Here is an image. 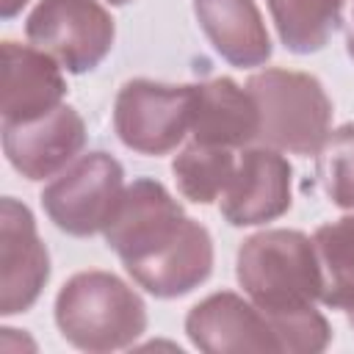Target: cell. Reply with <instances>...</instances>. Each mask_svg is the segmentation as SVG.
I'll list each match as a JSON object with an SVG mask.
<instances>
[{"instance_id":"obj_18","label":"cell","mask_w":354,"mask_h":354,"mask_svg":"<svg viewBox=\"0 0 354 354\" xmlns=\"http://www.w3.org/2000/svg\"><path fill=\"white\" fill-rule=\"evenodd\" d=\"M318 177L335 205L354 207V124L326 136L318 149Z\"/></svg>"},{"instance_id":"obj_1","label":"cell","mask_w":354,"mask_h":354,"mask_svg":"<svg viewBox=\"0 0 354 354\" xmlns=\"http://www.w3.org/2000/svg\"><path fill=\"white\" fill-rule=\"evenodd\" d=\"M238 279L266 315L307 310L326 288L310 238L293 230L249 238L238 252Z\"/></svg>"},{"instance_id":"obj_7","label":"cell","mask_w":354,"mask_h":354,"mask_svg":"<svg viewBox=\"0 0 354 354\" xmlns=\"http://www.w3.org/2000/svg\"><path fill=\"white\" fill-rule=\"evenodd\" d=\"M183 224L185 216L180 205L160 183L136 180L130 188L122 191L102 232L108 246L122 257L127 268L166 246Z\"/></svg>"},{"instance_id":"obj_21","label":"cell","mask_w":354,"mask_h":354,"mask_svg":"<svg viewBox=\"0 0 354 354\" xmlns=\"http://www.w3.org/2000/svg\"><path fill=\"white\" fill-rule=\"evenodd\" d=\"M28 0H0V8H3V17H14Z\"/></svg>"},{"instance_id":"obj_15","label":"cell","mask_w":354,"mask_h":354,"mask_svg":"<svg viewBox=\"0 0 354 354\" xmlns=\"http://www.w3.org/2000/svg\"><path fill=\"white\" fill-rule=\"evenodd\" d=\"M196 19L221 58L235 66H260L271 55V41L252 0H194Z\"/></svg>"},{"instance_id":"obj_11","label":"cell","mask_w":354,"mask_h":354,"mask_svg":"<svg viewBox=\"0 0 354 354\" xmlns=\"http://www.w3.org/2000/svg\"><path fill=\"white\" fill-rule=\"evenodd\" d=\"M185 329L194 346L210 354L279 351L268 315L235 293H216L196 304L185 321Z\"/></svg>"},{"instance_id":"obj_14","label":"cell","mask_w":354,"mask_h":354,"mask_svg":"<svg viewBox=\"0 0 354 354\" xmlns=\"http://www.w3.org/2000/svg\"><path fill=\"white\" fill-rule=\"evenodd\" d=\"M260 113L249 88L235 86L230 77H216L194 86L191 133L196 144L207 147H243L257 138Z\"/></svg>"},{"instance_id":"obj_5","label":"cell","mask_w":354,"mask_h":354,"mask_svg":"<svg viewBox=\"0 0 354 354\" xmlns=\"http://www.w3.org/2000/svg\"><path fill=\"white\" fill-rule=\"evenodd\" d=\"M194 86L133 80L116 97L113 124L124 147L144 155H166L191 130Z\"/></svg>"},{"instance_id":"obj_4","label":"cell","mask_w":354,"mask_h":354,"mask_svg":"<svg viewBox=\"0 0 354 354\" xmlns=\"http://www.w3.org/2000/svg\"><path fill=\"white\" fill-rule=\"evenodd\" d=\"M25 33L66 72H88L113 44V19L94 0H41L30 11Z\"/></svg>"},{"instance_id":"obj_10","label":"cell","mask_w":354,"mask_h":354,"mask_svg":"<svg viewBox=\"0 0 354 354\" xmlns=\"http://www.w3.org/2000/svg\"><path fill=\"white\" fill-rule=\"evenodd\" d=\"M290 207V166L268 149H246L221 194V213L235 227L263 224Z\"/></svg>"},{"instance_id":"obj_8","label":"cell","mask_w":354,"mask_h":354,"mask_svg":"<svg viewBox=\"0 0 354 354\" xmlns=\"http://www.w3.org/2000/svg\"><path fill=\"white\" fill-rule=\"evenodd\" d=\"M50 274L47 249L36 235L33 216L17 199H3L0 210V313L28 310Z\"/></svg>"},{"instance_id":"obj_22","label":"cell","mask_w":354,"mask_h":354,"mask_svg":"<svg viewBox=\"0 0 354 354\" xmlns=\"http://www.w3.org/2000/svg\"><path fill=\"white\" fill-rule=\"evenodd\" d=\"M348 55L354 58V28H351V36H348Z\"/></svg>"},{"instance_id":"obj_2","label":"cell","mask_w":354,"mask_h":354,"mask_svg":"<svg viewBox=\"0 0 354 354\" xmlns=\"http://www.w3.org/2000/svg\"><path fill=\"white\" fill-rule=\"evenodd\" d=\"M61 335L83 351L130 346L147 326L144 301L119 277L105 271L75 274L55 299Z\"/></svg>"},{"instance_id":"obj_9","label":"cell","mask_w":354,"mask_h":354,"mask_svg":"<svg viewBox=\"0 0 354 354\" xmlns=\"http://www.w3.org/2000/svg\"><path fill=\"white\" fill-rule=\"evenodd\" d=\"M86 127L75 108L58 105L50 113L3 124V147L11 166L28 180H44L66 169L69 160L83 149Z\"/></svg>"},{"instance_id":"obj_6","label":"cell","mask_w":354,"mask_h":354,"mask_svg":"<svg viewBox=\"0 0 354 354\" xmlns=\"http://www.w3.org/2000/svg\"><path fill=\"white\" fill-rule=\"evenodd\" d=\"M122 191V166L105 152H88L44 188L41 205L58 230L83 238L105 230Z\"/></svg>"},{"instance_id":"obj_17","label":"cell","mask_w":354,"mask_h":354,"mask_svg":"<svg viewBox=\"0 0 354 354\" xmlns=\"http://www.w3.org/2000/svg\"><path fill=\"white\" fill-rule=\"evenodd\" d=\"M171 169L183 196H188L191 202L207 205L224 194L235 171V158L230 155L227 147H207L194 141V147L177 155Z\"/></svg>"},{"instance_id":"obj_20","label":"cell","mask_w":354,"mask_h":354,"mask_svg":"<svg viewBox=\"0 0 354 354\" xmlns=\"http://www.w3.org/2000/svg\"><path fill=\"white\" fill-rule=\"evenodd\" d=\"M268 321L274 326L279 351H321L329 340V326L315 313V307L268 315Z\"/></svg>"},{"instance_id":"obj_13","label":"cell","mask_w":354,"mask_h":354,"mask_svg":"<svg viewBox=\"0 0 354 354\" xmlns=\"http://www.w3.org/2000/svg\"><path fill=\"white\" fill-rule=\"evenodd\" d=\"M210 266H213V243L207 230L194 218H185L180 232L166 246L127 266V274L149 293L160 299H171L205 282Z\"/></svg>"},{"instance_id":"obj_19","label":"cell","mask_w":354,"mask_h":354,"mask_svg":"<svg viewBox=\"0 0 354 354\" xmlns=\"http://www.w3.org/2000/svg\"><path fill=\"white\" fill-rule=\"evenodd\" d=\"M315 246L324 266L329 268V288L354 285V216L321 227L315 232Z\"/></svg>"},{"instance_id":"obj_23","label":"cell","mask_w":354,"mask_h":354,"mask_svg":"<svg viewBox=\"0 0 354 354\" xmlns=\"http://www.w3.org/2000/svg\"><path fill=\"white\" fill-rule=\"evenodd\" d=\"M108 3H113V6H124V3H130V0H108Z\"/></svg>"},{"instance_id":"obj_16","label":"cell","mask_w":354,"mask_h":354,"mask_svg":"<svg viewBox=\"0 0 354 354\" xmlns=\"http://www.w3.org/2000/svg\"><path fill=\"white\" fill-rule=\"evenodd\" d=\"M346 0H268L279 39L293 53L321 50L340 22Z\"/></svg>"},{"instance_id":"obj_12","label":"cell","mask_w":354,"mask_h":354,"mask_svg":"<svg viewBox=\"0 0 354 354\" xmlns=\"http://www.w3.org/2000/svg\"><path fill=\"white\" fill-rule=\"evenodd\" d=\"M61 97L64 77L47 53L17 41L3 44V124L39 119L58 108Z\"/></svg>"},{"instance_id":"obj_3","label":"cell","mask_w":354,"mask_h":354,"mask_svg":"<svg viewBox=\"0 0 354 354\" xmlns=\"http://www.w3.org/2000/svg\"><path fill=\"white\" fill-rule=\"evenodd\" d=\"M246 88L257 105V138L266 147L296 155H313L321 149L329 136L332 102L313 75L266 69L252 75Z\"/></svg>"}]
</instances>
